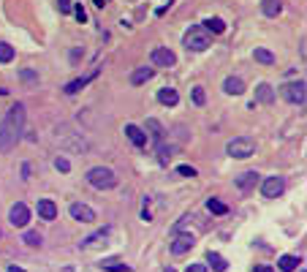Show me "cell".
<instances>
[{
	"mask_svg": "<svg viewBox=\"0 0 307 272\" xmlns=\"http://www.w3.org/2000/svg\"><path fill=\"white\" fill-rule=\"evenodd\" d=\"M11 60H14V47L0 41V63H11Z\"/></svg>",
	"mask_w": 307,
	"mask_h": 272,
	"instance_id": "4316f807",
	"label": "cell"
},
{
	"mask_svg": "<svg viewBox=\"0 0 307 272\" xmlns=\"http://www.w3.org/2000/svg\"><path fill=\"white\" fill-rule=\"evenodd\" d=\"M283 190H286V180H283V177H277V174H275V177H266L264 185H261V193H264L266 199H277Z\"/></svg>",
	"mask_w": 307,
	"mask_h": 272,
	"instance_id": "52a82bcc",
	"label": "cell"
},
{
	"mask_svg": "<svg viewBox=\"0 0 307 272\" xmlns=\"http://www.w3.org/2000/svg\"><path fill=\"white\" fill-rule=\"evenodd\" d=\"M125 136H128V139L136 144V147H147V134H144L139 125H133V122H128V125H125Z\"/></svg>",
	"mask_w": 307,
	"mask_h": 272,
	"instance_id": "7c38bea8",
	"label": "cell"
},
{
	"mask_svg": "<svg viewBox=\"0 0 307 272\" xmlns=\"http://www.w3.org/2000/svg\"><path fill=\"white\" fill-rule=\"evenodd\" d=\"M223 90H226L228 95H242V93H245V82L239 79V76H226Z\"/></svg>",
	"mask_w": 307,
	"mask_h": 272,
	"instance_id": "9a60e30c",
	"label": "cell"
},
{
	"mask_svg": "<svg viewBox=\"0 0 307 272\" xmlns=\"http://www.w3.org/2000/svg\"><path fill=\"white\" fill-rule=\"evenodd\" d=\"M152 76H155V71L147 68V66H142V68H136V71H130V85H147Z\"/></svg>",
	"mask_w": 307,
	"mask_h": 272,
	"instance_id": "5bb4252c",
	"label": "cell"
},
{
	"mask_svg": "<svg viewBox=\"0 0 307 272\" xmlns=\"http://www.w3.org/2000/svg\"><path fill=\"white\" fill-rule=\"evenodd\" d=\"M158 101L163 103V106H174L179 101V93L174 87H161L158 90Z\"/></svg>",
	"mask_w": 307,
	"mask_h": 272,
	"instance_id": "e0dca14e",
	"label": "cell"
},
{
	"mask_svg": "<svg viewBox=\"0 0 307 272\" xmlns=\"http://www.w3.org/2000/svg\"><path fill=\"white\" fill-rule=\"evenodd\" d=\"M106 234H109V229H101V231H96V234H93V237H87V239H84V248H90V245H96L98 242V239H106Z\"/></svg>",
	"mask_w": 307,
	"mask_h": 272,
	"instance_id": "83f0119b",
	"label": "cell"
},
{
	"mask_svg": "<svg viewBox=\"0 0 307 272\" xmlns=\"http://www.w3.org/2000/svg\"><path fill=\"white\" fill-rule=\"evenodd\" d=\"M22 239H25L28 245H41V234H38V231H25Z\"/></svg>",
	"mask_w": 307,
	"mask_h": 272,
	"instance_id": "f546056e",
	"label": "cell"
},
{
	"mask_svg": "<svg viewBox=\"0 0 307 272\" xmlns=\"http://www.w3.org/2000/svg\"><path fill=\"white\" fill-rule=\"evenodd\" d=\"M277 264H280V270H283V272H293L302 261H299V256H280Z\"/></svg>",
	"mask_w": 307,
	"mask_h": 272,
	"instance_id": "603a6c76",
	"label": "cell"
},
{
	"mask_svg": "<svg viewBox=\"0 0 307 272\" xmlns=\"http://www.w3.org/2000/svg\"><path fill=\"white\" fill-rule=\"evenodd\" d=\"M305 90H307L305 79H299V82H288V85H283V87H280V95H283L288 103H293V106H305V95H307Z\"/></svg>",
	"mask_w": 307,
	"mask_h": 272,
	"instance_id": "277c9868",
	"label": "cell"
},
{
	"mask_svg": "<svg viewBox=\"0 0 307 272\" xmlns=\"http://www.w3.org/2000/svg\"><path fill=\"white\" fill-rule=\"evenodd\" d=\"M204 101H207L204 87H193V103H196V106H204Z\"/></svg>",
	"mask_w": 307,
	"mask_h": 272,
	"instance_id": "4dcf8cb0",
	"label": "cell"
},
{
	"mask_svg": "<svg viewBox=\"0 0 307 272\" xmlns=\"http://www.w3.org/2000/svg\"><path fill=\"white\" fill-rule=\"evenodd\" d=\"M185 47L191 49V52H204L207 47H210V35L201 30V27H191L188 33H185Z\"/></svg>",
	"mask_w": 307,
	"mask_h": 272,
	"instance_id": "5b68a950",
	"label": "cell"
},
{
	"mask_svg": "<svg viewBox=\"0 0 307 272\" xmlns=\"http://www.w3.org/2000/svg\"><path fill=\"white\" fill-rule=\"evenodd\" d=\"M57 6H60V11H63V14H68L74 3H71V0H57Z\"/></svg>",
	"mask_w": 307,
	"mask_h": 272,
	"instance_id": "d590c367",
	"label": "cell"
},
{
	"mask_svg": "<svg viewBox=\"0 0 307 272\" xmlns=\"http://www.w3.org/2000/svg\"><path fill=\"white\" fill-rule=\"evenodd\" d=\"M256 101H261V103H272L275 101V93H272V87H269L266 82L256 87Z\"/></svg>",
	"mask_w": 307,
	"mask_h": 272,
	"instance_id": "ac0fdd59",
	"label": "cell"
},
{
	"mask_svg": "<svg viewBox=\"0 0 307 272\" xmlns=\"http://www.w3.org/2000/svg\"><path fill=\"white\" fill-rule=\"evenodd\" d=\"M147 131H150V136L152 139H155V142H161V139H163V125H161V122L155 120V117H150V120H147Z\"/></svg>",
	"mask_w": 307,
	"mask_h": 272,
	"instance_id": "7402d4cb",
	"label": "cell"
},
{
	"mask_svg": "<svg viewBox=\"0 0 307 272\" xmlns=\"http://www.w3.org/2000/svg\"><path fill=\"white\" fill-rule=\"evenodd\" d=\"M8 272H25L22 267H8Z\"/></svg>",
	"mask_w": 307,
	"mask_h": 272,
	"instance_id": "ab89813d",
	"label": "cell"
},
{
	"mask_svg": "<svg viewBox=\"0 0 307 272\" xmlns=\"http://www.w3.org/2000/svg\"><path fill=\"white\" fill-rule=\"evenodd\" d=\"M150 60H152V66H158V68H171L177 63V54L171 52L169 47H155L150 54Z\"/></svg>",
	"mask_w": 307,
	"mask_h": 272,
	"instance_id": "8992f818",
	"label": "cell"
},
{
	"mask_svg": "<svg viewBox=\"0 0 307 272\" xmlns=\"http://www.w3.org/2000/svg\"><path fill=\"white\" fill-rule=\"evenodd\" d=\"M177 171L182 177H196V169H193V166H188V163H182V166H177Z\"/></svg>",
	"mask_w": 307,
	"mask_h": 272,
	"instance_id": "836d02e7",
	"label": "cell"
},
{
	"mask_svg": "<svg viewBox=\"0 0 307 272\" xmlns=\"http://www.w3.org/2000/svg\"><path fill=\"white\" fill-rule=\"evenodd\" d=\"M22 79L30 82V85H35V82H38V76H35L33 71H28V68H25V71H22Z\"/></svg>",
	"mask_w": 307,
	"mask_h": 272,
	"instance_id": "e575fe53",
	"label": "cell"
},
{
	"mask_svg": "<svg viewBox=\"0 0 307 272\" xmlns=\"http://www.w3.org/2000/svg\"><path fill=\"white\" fill-rule=\"evenodd\" d=\"M8 221L16 226V229H25L28 226V221H30V210H28V204H22V202H16L14 207H11V212H8Z\"/></svg>",
	"mask_w": 307,
	"mask_h": 272,
	"instance_id": "ba28073f",
	"label": "cell"
},
{
	"mask_svg": "<svg viewBox=\"0 0 307 272\" xmlns=\"http://www.w3.org/2000/svg\"><path fill=\"white\" fill-rule=\"evenodd\" d=\"M71 8H74V17H76L79 22H87V11L82 8V3H76V6H71Z\"/></svg>",
	"mask_w": 307,
	"mask_h": 272,
	"instance_id": "d6a6232c",
	"label": "cell"
},
{
	"mask_svg": "<svg viewBox=\"0 0 307 272\" xmlns=\"http://www.w3.org/2000/svg\"><path fill=\"white\" fill-rule=\"evenodd\" d=\"M171 153H174V147H166V144H161V147H158V161H161V163H169Z\"/></svg>",
	"mask_w": 307,
	"mask_h": 272,
	"instance_id": "f1b7e54d",
	"label": "cell"
},
{
	"mask_svg": "<svg viewBox=\"0 0 307 272\" xmlns=\"http://www.w3.org/2000/svg\"><path fill=\"white\" fill-rule=\"evenodd\" d=\"M207 261L212 264V270H215V272H223L226 267H228V261H226V258L220 256V253H215V251H210V253H207Z\"/></svg>",
	"mask_w": 307,
	"mask_h": 272,
	"instance_id": "44dd1931",
	"label": "cell"
},
{
	"mask_svg": "<svg viewBox=\"0 0 307 272\" xmlns=\"http://www.w3.org/2000/svg\"><path fill=\"white\" fill-rule=\"evenodd\" d=\"M6 93H8V90H6V87H0V95H6Z\"/></svg>",
	"mask_w": 307,
	"mask_h": 272,
	"instance_id": "60d3db41",
	"label": "cell"
},
{
	"mask_svg": "<svg viewBox=\"0 0 307 272\" xmlns=\"http://www.w3.org/2000/svg\"><path fill=\"white\" fill-rule=\"evenodd\" d=\"M185 272H207V264H191Z\"/></svg>",
	"mask_w": 307,
	"mask_h": 272,
	"instance_id": "8d00e7d4",
	"label": "cell"
},
{
	"mask_svg": "<svg viewBox=\"0 0 307 272\" xmlns=\"http://www.w3.org/2000/svg\"><path fill=\"white\" fill-rule=\"evenodd\" d=\"M163 272H174V270H171V267H166V270H163Z\"/></svg>",
	"mask_w": 307,
	"mask_h": 272,
	"instance_id": "b9f144b4",
	"label": "cell"
},
{
	"mask_svg": "<svg viewBox=\"0 0 307 272\" xmlns=\"http://www.w3.org/2000/svg\"><path fill=\"white\" fill-rule=\"evenodd\" d=\"M196 245V239H193V234H177L174 237V242H171V253L174 256H182V253H188Z\"/></svg>",
	"mask_w": 307,
	"mask_h": 272,
	"instance_id": "30bf717a",
	"label": "cell"
},
{
	"mask_svg": "<svg viewBox=\"0 0 307 272\" xmlns=\"http://www.w3.org/2000/svg\"><path fill=\"white\" fill-rule=\"evenodd\" d=\"M87 183L98 190H112L117 185V174L109 166H93V169L87 171Z\"/></svg>",
	"mask_w": 307,
	"mask_h": 272,
	"instance_id": "7a4b0ae2",
	"label": "cell"
},
{
	"mask_svg": "<svg viewBox=\"0 0 307 272\" xmlns=\"http://www.w3.org/2000/svg\"><path fill=\"white\" fill-rule=\"evenodd\" d=\"M226 153L231 158L245 161V158H250L253 153H256V142H253L250 136H237V139H231V142L226 144Z\"/></svg>",
	"mask_w": 307,
	"mask_h": 272,
	"instance_id": "3957f363",
	"label": "cell"
},
{
	"mask_svg": "<svg viewBox=\"0 0 307 272\" xmlns=\"http://www.w3.org/2000/svg\"><path fill=\"white\" fill-rule=\"evenodd\" d=\"M93 3H96L98 8H103V6H106V0H93Z\"/></svg>",
	"mask_w": 307,
	"mask_h": 272,
	"instance_id": "f35d334b",
	"label": "cell"
},
{
	"mask_svg": "<svg viewBox=\"0 0 307 272\" xmlns=\"http://www.w3.org/2000/svg\"><path fill=\"white\" fill-rule=\"evenodd\" d=\"M204 27L210 30V33H223V30H226V22L220 19V17H210V19H204Z\"/></svg>",
	"mask_w": 307,
	"mask_h": 272,
	"instance_id": "484cf974",
	"label": "cell"
},
{
	"mask_svg": "<svg viewBox=\"0 0 307 272\" xmlns=\"http://www.w3.org/2000/svg\"><path fill=\"white\" fill-rule=\"evenodd\" d=\"M256 183H259V174H256V171H245V174L237 177V188L242 190V193H247L250 188H256Z\"/></svg>",
	"mask_w": 307,
	"mask_h": 272,
	"instance_id": "2e32d148",
	"label": "cell"
},
{
	"mask_svg": "<svg viewBox=\"0 0 307 272\" xmlns=\"http://www.w3.org/2000/svg\"><path fill=\"white\" fill-rule=\"evenodd\" d=\"M38 218H41V221H55L57 204L52 202V199H41V202H38Z\"/></svg>",
	"mask_w": 307,
	"mask_h": 272,
	"instance_id": "4fadbf2b",
	"label": "cell"
},
{
	"mask_svg": "<svg viewBox=\"0 0 307 272\" xmlns=\"http://www.w3.org/2000/svg\"><path fill=\"white\" fill-rule=\"evenodd\" d=\"M96 76H98V68H93V71H90V74H87V76H79V79L68 82V85H65V93H68V95L79 93V90H82V87H87L90 82L96 79Z\"/></svg>",
	"mask_w": 307,
	"mask_h": 272,
	"instance_id": "8fae6325",
	"label": "cell"
},
{
	"mask_svg": "<svg viewBox=\"0 0 307 272\" xmlns=\"http://www.w3.org/2000/svg\"><path fill=\"white\" fill-rule=\"evenodd\" d=\"M207 210H210V212H215V215H226V212H228V207H226V204L220 202V199L210 196V199H207Z\"/></svg>",
	"mask_w": 307,
	"mask_h": 272,
	"instance_id": "d4e9b609",
	"label": "cell"
},
{
	"mask_svg": "<svg viewBox=\"0 0 307 272\" xmlns=\"http://www.w3.org/2000/svg\"><path fill=\"white\" fill-rule=\"evenodd\" d=\"M68 210H71V218H74V221H79V223H93V221H96V212H93V207H87V204H82V202H74Z\"/></svg>",
	"mask_w": 307,
	"mask_h": 272,
	"instance_id": "9c48e42d",
	"label": "cell"
},
{
	"mask_svg": "<svg viewBox=\"0 0 307 272\" xmlns=\"http://www.w3.org/2000/svg\"><path fill=\"white\" fill-rule=\"evenodd\" d=\"M22 128H25V106H22V103H14V106L8 109L3 125H0V150L14 147V142L19 139Z\"/></svg>",
	"mask_w": 307,
	"mask_h": 272,
	"instance_id": "6da1fadb",
	"label": "cell"
},
{
	"mask_svg": "<svg viewBox=\"0 0 307 272\" xmlns=\"http://www.w3.org/2000/svg\"><path fill=\"white\" fill-rule=\"evenodd\" d=\"M280 0H261V11L266 14V17H277L280 14Z\"/></svg>",
	"mask_w": 307,
	"mask_h": 272,
	"instance_id": "cb8c5ba5",
	"label": "cell"
},
{
	"mask_svg": "<svg viewBox=\"0 0 307 272\" xmlns=\"http://www.w3.org/2000/svg\"><path fill=\"white\" fill-rule=\"evenodd\" d=\"M101 267H103V270H109V272H130V267L123 264L120 258H103Z\"/></svg>",
	"mask_w": 307,
	"mask_h": 272,
	"instance_id": "d6986e66",
	"label": "cell"
},
{
	"mask_svg": "<svg viewBox=\"0 0 307 272\" xmlns=\"http://www.w3.org/2000/svg\"><path fill=\"white\" fill-rule=\"evenodd\" d=\"M55 169L57 171H71V161H68V158H55Z\"/></svg>",
	"mask_w": 307,
	"mask_h": 272,
	"instance_id": "1f68e13d",
	"label": "cell"
},
{
	"mask_svg": "<svg viewBox=\"0 0 307 272\" xmlns=\"http://www.w3.org/2000/svg\"><path fill=\"white\" fill-rule=\"evenodd\" d=\"M253 57H256L259 63H264V66H275V54L269 52V49H264V47L253 49Z\"/></svg>",
	"mask_w": 307,
	"mask_h": 272,
	"instance_id": "ffe728a7",
	"label": "cell"
},
{
	"mask_svg": "<svg viewBox=\"0 0 307 272\" xmlns=\"http://www.w3.org/2000/svg\"><path fill=\"white\" fill-rule=\"evenodd\" d=\"M256 272H275V270L269 264H261V267H256Z\"/></svg>",
	"mask_w": 307,
	"mask_h": 272,
	"instance_id": "74e56055",
	"label": "cell"
}]
</instances>
